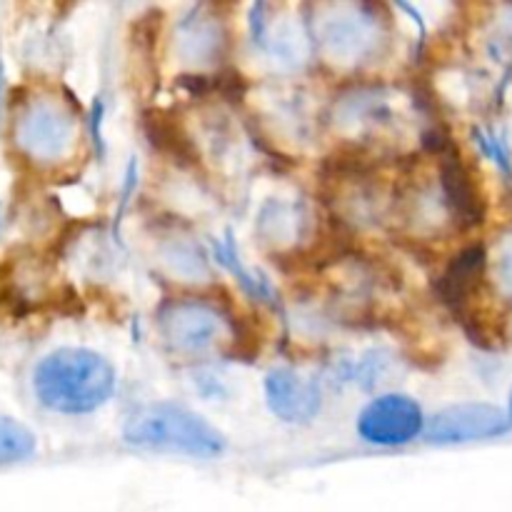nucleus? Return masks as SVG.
<instances>
[{
  "label": "nucleus",
  "mask_w": 512,
  "mask_h": 512,
  "mask_svg": "<svg viewBox=\"0 0 512 512\" xmlns=\"http://www.w3.org/2000/svg\"><path fill=\"white\" fill-rule=\"evenodd\" d=\"M33 388L40 403L55 413L88 415L113 398L115 370L95 350L60 348L40 360Z\"/></svg>",
  "instance_id": "obj_1"
},
{
  "label": "nucleus",
  "mask_w": 512,
  "mask_h": 512,
  "mask_svg": "<svg viewBox=\"0 0 512 512\" xmlns=\"http://www.w3.org/2000/svg\"><path fill=\"white\" fill-rule=\"evenodd\" d=\"M388 20L380 0H318L313 38L333 65L360 68L388 48Z\"/></svg>",
  "instance_id": "obj_2"
},
{
  "label": "nucleus",
  "mask_w": 512,
  "mask_h": 512,
  "mask_svg": "<svg viewBox=\"0 0 512 512\" xmlns=\"http://www.w3.org/2000/svg\"><path fill=\"white\" fill-rule=\"evenodd\" d=\"M15 150L33 165H60L78 145V113L60 93H25L13 110Z\"/></svg>",
  "instance_id": "obj_3"
},
{
  "label": "nucleus",
  "mask_w": 512,
  "mask_h": 512,
  "mask_svg": "<svg viewBox=\"0 0 512 512\" xmlns=\"http://www.w3.org/2000/svg\"><path fill=\"white\" fill-rule=\"evenodd\" d=\"M123 440L130 448L190 458H215L225 450V438L208 420L175 403L145 405L130 415Z\"/></svg>",
  "instance_id": "obj_4"
},
{
  "label": "nucleus",
  "mask_w": 512,
  "mask_h": 512,
  "mask_svg": "<svg viewBox=\"0 0 512 512\" xmlns=\"http://www.w3.org/2000/svg\"><path fill=\"white\" fill-rule=\"evenodd\" d=\"M158 328L180 355L210 353L228 335L223 313L200 300H168L158 313Z\"/></svg>",
  "instance_id": "obj_5"
},
{
  "label": "nucleus",
  "mask_w": 512,
  "mask_h": 512,
  "mask_svg": "<svg viewBox=\"0 0 512 512\" xmlns=\"http://www.w3.org/2000/svg\"><path fill=\"white\" fill-rule=\"evenodd\" d=\"M512 418L498 405L463 403L443 408L428 423V443L433 445H463L478 440L500 438L510 433Z\"/></svg>",
  "instance_id": "obj_6"
},
{
  "label": "nucleus",
  "mask_w": 512,
  "mask_h": 512,
  "mask_svg": "<svg viewBox=\"0 0 512 512\" xmlns=\"http://www.w3.org/2000/svg\"><path fill=\"white\" fill-rule=\"evenodd\" d=\"M438 155V180L445 210L458 230H473L485 220V198L478 180L470 173V165L460 155L453 140L435 150Z\"/></svg>",
  "instance_id": "obj_7"
},
{
  "label": "nucleus",
  "mask_w": 512,
  "mask_h": 512,
  "mask_svg": "<svg viewBox=\"0 0 512 512\" xmlns=\"http://www.w3.org/2000/svg\"><path fill=\"white\" fill-rule=\"evenodd\" d=\"M423 408L408 395H383L375 398L358 418V433L365 443L395 448L423 433Z\"/></svg>",
  "instance_id": "obj_8"
},
{
  "label": "nucleus",
  "mask_w": 512,
  "mask_h": 512,
  "mask_svg": "<svg viewBox=\"0 0 512 512\" xmlns=\"http://www.w3.org/2000/svg\"><path fill=\"white\" fill-rule=\"evenodd\" d=\"M485 268H488V250L483 243H470L453 255L443 273L435 278L433 290L440 303L458 320L470 313L473 298L483 285Z\"/></svg>",
  "instance_id": "obj_9"
},
{
  "label": "nucleus",
  "mask_w": 512,
  "mask_h": 512,
  "mask_svg": "<svg viewBox=\"0 0 512 512\" xmlns=\"http://www.w3.org/2000/svg\"><path fill=\"white\" fill-rule=\"evenodd\" d=\"M265 400L275 418L285 423L303 425L318 415L320 388L308 378H300L293 370H270L265 378Z\"/></svg>",
  "instance_id": "obj_10"
},
{
  "label": "nucleus",
  "mask_w": 512,
  "mask_h": 512,
  "mask_svg": "<svg viewBox=\"0 0 512 512\" xmlns=\"http://www.w3.org/2000/svg\"><path fill=\"white\" fill-rule=\"evenodd\" d=\"M140 128L148 138L150 148L163 158L173 160L180 168H195L200 160L198 145L183 125V120L168 108H148L140 115Z\"/></svg>",
  "instance_id": "obj_11"
},
{
  "label": "nucleus",
  "mask_w": 512,
  "mask_h": 512,
  "mask_svg": "<svg viewBox=\"0 0 512 512\" xmlns=\"http://www.w3.org/2000/svg\"><path fill=\"white\" fill-rule=\"evenodd\" d=\"M180 33H183V43H180L183 45V53L193 60H210V63H215L223 55L225 45H228V35L218 25V15L208 20H198L193 15L183 25Z\"/></svg>",
  "instance_id": "obj_12"
},
{
  "label": "nucleus",
  "mask_w": 512,
  "mask_h": 512,
  "mask_svg": "<svg viewBox=\"0 0 512 512\" xmlns=\"http://www.w3.org/2000/svg\"><path fill=\"white\" fill-rule=\"evenodd\" d=\"M305 215L303 210L295 208V205L290 203H280V200H273V203H268L263 208V213H260L258 218V230L263 238L268 240H293L298 238L300 230L305 228Z\"/></svg>",
  "instance_id": "obj_13"
},
{
  "label": "nucleus",
  "mask_w": 512,
  "mask_h": 512,
  "mask_svg": "<svg viewBox=\"0 0 512 512\" xmlns=\"http://www.w3.org/2000/svg\"><path fill=\"white\" fill-rule=\"evenodd\" d=\"M35 438L23 423L0 415V468L33 458Z\"/></svg>",
  "instance_id": "obj_14"
},
{
  "label": "nucleus",
  "mask_w": 512,
  "mask_h": 512,
  "mask_svg": "<svg viewBox=\"0 0 512 512\" xmlns=\"http://www.w3.org/2000/svg\"><path fill=\"white\" fill-rule=\"evenodd\" d=\"M215 255H218V258L223 260V263L228 265V268L233 270L235 275H238L240 283H243V288L248 290L250 295H255V298H258V300H275L273 288H270V285H268V280H265L263 275L250 273V270L245 268L243 263H240L238 250H235V245H233V240H230V235H228V243H225V245L215 243Z\"/></svg>",
  "instance_id": "obj_15"
},
{
  "label": "nucleus",
  "mask_w": 512,
  "mask_h": 512,
  "mask_svg": "<svg viewBox=\"0 0 512 512\" xmlns=\"http://www.w3.org/2000/svg\"><path fill=\"white\" fill-rule=\"evenodd\" d=\"M510 418H512V395H510Z\"/></svg>",
  "instance_id": "obj_16"
}]
</instances>
